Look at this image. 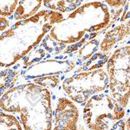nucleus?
Wrapping results in <instances>:
<instances>
[{
  "label": "nucleus",
  "mask_w": 130,
  "mask_h": 130,
  "mask_svg": "<svg viewBox=\"0 0 130 130\" xmlns=\"http://www.w3.org/2000/svg\"><path fill=\"white\" fill-rule=\"evenodd\" d=\"M43 5L50 10L69 12L74 10L83 4V1H43Z\"/></svg>",
  "instance_id": "obj_13"
},
{
  "label": "nucleus",
  "mask_w": 130,
  "mask_h": 130,
  "mask_svg": "<svg viewBox=\"0 0 130 130\" xmlns=\"http://www.w3.org/2000/svg\"><path fill=\"white\" fill-rule=\"evenodd\" d=\"M114 13L103 2H88L74 10L66 19L54 25L39 47L45 52L57 55L83 38H94L99 31L113 24Z\"/></svg>",
  "instance_id": "obj_1"
},
{
  "label": "nucleus",
  "mask_w": 130,
  "mask_h": 130,
  "mask_svg": "<svg viewBox=\"0 0 130 130\" xmlns=\"http://www.w3.org/2000/svg\"><path fill=\"white\" fill-rule=\"evenodd\" d=\"M78 117L76 106L67 98H60L54 113L52 130H77Z\"/></svg>",
  "instance_id": "obj_8"
},
{
  "label": "nucleus",
  "mask_w": 130,
  "mask_h": 130,
  "mask_svg": "<svg viewBox=\"0 0 130 130\" xmlns=\"http://www.w3.org/2000/svg\"><path fill=\"white\" fill-rule=\"evenodd\" d=\"M124 116V108L106 94L93 95L83 108V121L89 130H110Z\"/></svg>",
  "instance_id": "obj_4"
},
{
  "label": "nucleus",
  "mask_w": 130,
  "mask_h": 130,
  "mask_svg": "<svg viewBox=\"0 0 130 130\" xmlns=\"http://www.w3.org/2000/svg\"><path fill=\"white\" fill-rule=\"evenodd\" d=\"M10 27V21L6 18L0 16V32H5Z\"/></svg>",
  "instance_id": "obj_19"
},
{
  "label": "nucleus",
  "mask_w": 130,
  "mask_h": 130,
  "mask_svg": "<svg viewBox=\"0 0 130 130\" xmlns=\"http://www.w3.org/2000/svg\"><path fill=\"white\" fill-rule=\"evenodd\" d=\"M18 1H0V16L11 18L16 10Z\"/></svg>",
  "instance_id": "obj_17"
},
{
  "label": "nucleus",
  "mask_w": 130,
  "mask_h": 130,
  "mask_svg": "<svg viewBox=\"0 0 130 130\" xmlns=\"http://www.w3.org/2000/svg\"><path fill=\"white\" fill-rule=\"evenodd\" d=\"M129 45L115 50L107 63L108 84L113 98L122 108L129 102Z\"/></svg>",
  "instance_id": "obj_5"
},
{
  "label": "nucleus",
  "mask_w": 130,
  "mask_h": 130,
  "mask_svg": "<svg viewBox=\"0 0 130 130\" xmlns=\"http://www.w3.org/2000/svg\"><path fill=\"white\" fill-rule=\"evenodd\" d=\"M18 71L10 69L0 71V99L13 87L18 78Z\"/></svg>",
  "instance_id": "obj_12"
},
{
  "label": "nucleus",
  "mask_w": 130,
  "mask_h": 130,
  "mask_svg": "<svg viewBox=\"0 0 130 130\" xmlns=\"http://www.w3.org/2000/svg\"><path fill=\"white\" fill-rule=\"evenodd\" d=\"M129 35V20L127 23L116 25L105 33L102 40L99 43V50L102 54L110 55V51L115 46L120 43Z\"/></svg>",
  "instance_id": "obj_10"
},
{
  "label": "nucleus",
  "mask_w": 130,
  "mask_h": 130,
  "mask_svg": "<svg viewBox=\"0 0 130 130\" xmlns=\"http://www.w3.org/2000/svg\"><path fill=\"white\" fill-rule=\"evenodd\" d=\"M42 4V1H18L15 12L10 19L18 22L28 19L38 12Z\"/></svg>",
  "instance_id": "obj_11"
},
{
  "label": "nucleus",
  "mask_w": 130,
  "mask_h": 130,
  "mask_svg": "<svg viewBox=\"0 0 130 130\" xmlns=\"http://www.w3.org/2000/svg\"><path fill=\"white\" fill-rule=\"evenodd\" d=\"M80 130H85L84 128H83V127H81V128H80Z\"/></svg>",
  "instance_id": "obj_21"
},
{
  "label": "nucleus",
  "mask_w": 130,
  "mask_h": 130,
  "mask_svg": "<svg viewBox=\"0 0 130 130\" xmlns=\"http://www.w3.org/2000/svg\"><path fill=\"white\" fill-rule=\"evenodd\" d=\"M0 110L19 114L24 130H52L50 93L33 83L8 90L0 99Z\"/></svg>",
  "instance_id": "obj_3"
},
{
  "label": "nucleus",
  "mask_w": 130,
  "mask_h": 130,
  "mask_svg": "<svg viewBox=\"0 0 130 130\" xmlns=\"http://www.w3.org/2000/svg\"><path fill=\"white\" fill-rule=\"evenodd\" d=\"M108 84V76L102 69L83 71L62 82V89L76 103H85L95 94L104 90Z\"/></svg>",
  "instance_id": "obj_6"
},
{
  "label": "nucleus",
  "mask_w": 130,
  "mask_h": 130,
  "mask_svg": "<svg viewBox=\"0 0 130 130\" xmlns=\"http://www.w3.org/2000/svg\"><path fill=\"white\" fill-rule=\"evenodd\" d=\"M100 40L94 38L84 46H82L76 56V64L80 68L78 71H91L102 68L108 60L110 55L102 54L99 50Z\"/></svg>",
  "instance_id": "obj_7"
},
{
  "label": "nucleus",
  "mask_w": 130,
  "mask_h": 130,
  "mask_svg": "<svg viewBox=\"0 0 130 130\" xmlns=\"http://www.w3.org/2000/svg\"><path fill=\"white\" fill-rule=\"evenodd\" d=\"M63 19L60 12L43 10L14 24L0 35V67L9 68L23 59L41 43L54 25Z\"/></svg>",
  "instance_id": "obj_2"
},
{
  "label": "nucleus",
  "mask_w": 130,
  "mask_h": 130,
  "mask_svg": "<svg viewBox=\"0 0 130 130\" xmlns=\"http://www.w3.org/2000/svg\"><path fill=\"white\" fill-rule=\"evenodd\" d=\"M103 3L107 4V5H109V6H111V7H115V8H116V9L120 8L121 9V6H123L125 4H127V2H125V1H104Z\"/></svg>",
  "instance_id": "obj_20"
},
{
  "label": "nucleus",
  "mask_w": 130,
  "mask_h": 130,
  "mask_svg": "<svg viewBox=\"0 0 130 130\" xmlns=\"http://www.w3.org/2000/svg\"><path fill=\"white\" fill-rule=\"evenodd\" d=\"M110 130H129V118L127 117L126 120L121 119L117 121Z\"/></svg>",
  "instance_id": "obj_18"
},
{
  "label": "nucleus",
  "mask_w": 130,
  "mask_h": 130,
  "mask_svg": "<svg viewBox=\"0 0 130 130\" xmlns=\"http://www.w3.org/2000/svg\"><path fill=\"white\" fill-rule=\"evenodd\" d=\"M0 130H23V128L17 117L0 111Z\"/></svg>",
  "instance_id": "obj_14"
},
{
  "label": "nucleus",
  "mask_w": 130,
  "mask_h": 130,
  "mask_svg": "<svg viewBox=\"0 0 130 130\" xmlns=\"http://www.w3.org/2000/svg\"><path fill=\"white\" fill-rule=\"evenodd\" d=\"M61 77L60 75H48V76H42V77H37L32 80L33 83L41 86L43 88H53L56 87L58 83H60Z\"/></svg>",
  "instance_id": "obj_15"
},
{
  "label": "nucleus",
  "mask_w": 130,
  "mask_h": 130,
  "mask_svg": "<svg viewBox=\"0 0 130 130\" xmlns=\"http://www.w3.org/2000/svg\"><path fill=\"white\" fill-rule=\"evenodd\" d=\"M45 56V51L42 48L38 46L37 49H33L29 54L24 57V61H23V64L24 67L30 66L34 62H37L38 61H41L43 57Z\"/></svg>",
  "instance_id": "obj_16"
},
{
  "label": "nucleus",
  "mask_w": 130,
  "mask_h": 130,
  "mask_svg": "<svg viewBox=\"0 0 130 130\" xmlns=\"http://www.w3.org/2000/svg\"><path fill=\"white\" fill-rule=\"evenodd\" d=\"M75 62L72 60H47L31 65L23 75L25 79H34L48 75H60L73 70Z\"/></svg>",
  "instance_id": "obj_9"
}]
</instances>
